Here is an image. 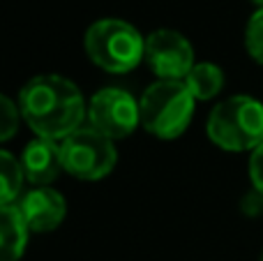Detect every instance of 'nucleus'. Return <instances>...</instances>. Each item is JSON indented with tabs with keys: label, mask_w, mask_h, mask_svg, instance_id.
Instances as JSON below:
<instances>
[{
	"label": "nucleus",
	"mask_w": 263,
	"mask_h": 261,
	"mask_svg": "<svg viewBox=\"0 0 263 261\" xmlns=\"http://www.w3.org/2000/svg\"><path fill=\"white\" fill-rule=\"evenodd\" d=\"M21 118L37 137L63 141L88 118V104L74 81L60 74H37L18 90Z\"/></svg>",
	"instance_id": "f257e3e1"
},
{
	"label": "nucleus",
	"mask_w": 263,
	"mask_h": 261,
	"mask_svg": "<svg viewBox=\"0 0 263 261\" xmlns=\"http://www.w3.org/2000/svg\"><path fill=\"white\" fill-rule=\"evenodd\" d=\"M205 132L222 151H256L263 143V104L250 95L227 97L210 111Z\"/></svg>",
	"instance_id": "f03ea898"
},
{
	"label": "nucleus",
	"mask_w": 263,
	"mask_h": 261,
	"mask_svg": "<svg viewBox=\"0 0 263 261\" xmlns=\"http://www.w3.org/2000/svg\"><path fill=\"white\" fill-rule=\"evenodd\" d=\"M88 58L111 74H127L143 63L145 37L123 18H97L83 37Z\"/></svg>",
	"instance_id": "7ed1b4c3"
},
{
	"label": "nucleus",
	"mask_w": 263,
	"mask_h": 261,
	"mask_svg": "<svg viewBox=\"0 0 263 261\" xmlns=\"http://www.w3.org/2000/svg\"><path fill=\"white\" fill-rule=\"evenodd\" d=\"M141 127L157 139H178L194 118L196 100L185 81H157L139 100Z\"/></svg>",
	"instance_id": "20e7f679"
},
{
	"label": "nucleus",
	"mask_w": 263,
	"mask_h": 261,
	"mask_svg": "<svg viewBox=\"0 0 263 261\" xmlns=\"http://www.w3.org/2000/svg\"><path fill=\"white\" fill-rule=\"evenodd\" d=\"M63 169L79 180H102L114 171L118 162L116 141L100 134L90 125H83L60 141Z\"/></svg>",
	"instance_id": "39448f33"
},
{
	"label": "nucleus",
	"mask_w": 263,
	"mask_h": 261,
	"mask_svg": "<svg viewBox=\"0 0 263 261\" xmlns=\"http://www.w3.org/2000/svg\"><path fill=\"white\" fill-rule=\"evenodd\" d=\"M88 125L111 141L127 139L141 127V106L125 88H102L88 102Z\"/></svg>",
	"instance_id": "423d86ee"
},
{
	"label": "nucleus",
	"mask_w": 263,
	"mask_h": 261,
	"mask_svg": "<svg viewBox=\"0 0 263 261\" xmlns=\"http://www.w3.org/2000/svg\"><path fill=\"white\" fill-rule=\"evenodd\" d=\"M143 60L162 81H185L190 69L196 65L190 40L171 28H159L145 35Z\"/></svg>",
	"instance_id": "0eeeda50"
},
{
	"label": "nucleus",
	"mask_w": 263,
	"mask_h": 261,
	"mask_svg": "<svg viewBox=\"0 0 263 261\" xmlns=\"http://www.w3.org/2000/svg\"><path fill=\"white\" fill-rule=\"evenodd\" d=\"M16 206L30 234H46V231L58 229L67 215V201L51 185L28 190L26 194H21Z\"/></svg>",
	"instance_id": "6e6552de"
},
{
	"label": "nucleus",
	"mask_w": 263,
	"mask_h": 261,
	"mask_svg": "<svg viewBox=\"0 0 263 261\" xmlns=\"http://www.w3.org/2000/svg\"><path fill=\"white\" fill-rule=\"evenodd\" d=\"M21 169L28 183L37 185H51L60 174H63V155H60V141L44 137H35L26 143L21 157Z\"/></svg>",
	"instance_id": "1a4fd4ad"
},
{
	"label": "nucleus",
	"mask_w": 263,
	"mask_h": 261,
	"mask_svg": "<svg viewBox=\"0 0 263 261\" xmlns=\"http://www.w3.org/2000/svg\"><path fill=\"white\" fill-rule=\"evenodd\" d=\"M30 229L16 203L0 206V261H18L28 248Z\"/></svg>",
	"instance_id": "9d476101"
},
{
	"label": "nucleus",
	"mask_w": 263,
	"mask_h": 261,
	"mask_svg": "<svg viewBox=\"0 0 263 261\" xmlns=\"http://www.w3.org/2000/svg\"><path fill=\"white\" fill-rule=\"evenodd\" d=\"M185 86L196 102H208L217 97L224 88V72L215 63H196L185 77Z\"/></svg>",
	"instance_id": "9b49d317"
},
{
	"label": "nucleus",
	"mask_w": 263,
	"mask_h": 261,
	"mask_svg": "<svg viewBox=\"0 0 263 261\" xmlns=\"http://www.w3.org/2000/svg\"><path fill=\"white\" fill-rule=\"evenodd\" d=\"M23 183H26V176H23L18 157L0 148V206L16 203L21 199Z\"/></svg>",
	"instance_id": "f8f14e48"
},
{
	"label": "nucleus",
	"mask_w": 263,
	"mask_h": 261,
	"mask_svg": "<svg viewBox=\"0 0 263 261\" xmlns=\"http://www.w3.org/2000/svg\"><path fill=\"white\" fill-rule=\"evenodd\" d=\"M21 109L18 102H14L12 97H7L5 92H0V143L14 139V134L18 132L21 125Z\"/></svg>",
	"instance_id": "ddd939ff"
},
{
	"label": "nucleus",
	"mask_w": 263,
	"mask_h": 261,
	"mask_svg": "<svg viewBox=\"0 0 263 261\" xmlns=\"http://www.w3.org/2000/svg\"><path fill=\"white\" fill-rule=\"evenodd\" d=\"M245 46L252 60L263 65V9H256L245 28Z\"/></svg>",
	"instance_id": "4468645a"
},
{
	"label": "nucleus",
	"mask_w": 263,
	"mask_h": 261,
	"mask_svg": "<svg viewBox=\"0 0 263 261\" xmlns=\"http://www.w3.org/2000/svg\"><path fill=\"white\" fill-rule=\"evenodd\" d=\"M250 178H252V185L259 194H263V143L256 151H252V157H250Z\"/></svg>",
	"instance_id": "2eb2a0df"
},
{
	"label": "nucleus",
	"mask_w": 263,
	"mask_h": 261,
	"mask_svg": "<svg viewBox=\"0 0 263 261\" xmlns=\"http://www.w3.org/2000/svg\"><path fill=\"white\" fill-rule=\"evenodd\" d=\"M252 3H256L259 5V9H263V0H252Z\"/></svg>",
	"instance_id": "dca6fc26"
},
{
	"label": "nucleus",
	"mask_w": 263,
	"mask_h": 261,
	"mask_svg": "<svg viewBox=\"0 0 263 261\" xmlns=\"http://www.w3.org/2000/svg\"><path fill=\"white\" fill-rule=\"evenodd\" d=\"M261 261H263V252H261Z\"/></svg>",
	"instance_id": "f3484780"
}]
</instances>
